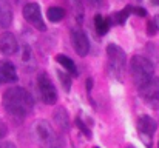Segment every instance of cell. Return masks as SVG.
<instances>
[{
    "label": "cell",
    "instance_id": "obj_30",
    "mask_svg": "<svg viewBox=\"0 0 159 148\" xmlns=\"http://www.w3.org/2000/svg\"><path fill=\"white\" fill-rule=\"evenodd\" d=\"M93 148H101V147H93Z\"/></svg>",
    "mask_w": 159,
    "mask_h": 148
},
{
    "label": "cell",
    "instance_id": "obj_5",
    "mask_svg": "<svg viewBox=\"0 0 159 148\" xmlns=\"http://www.w3.org/2000/svg\"><path fill=\"white\" fill-rule=\"evenodd\" d=\"M37 90H39V94H40V99L43 100V103L54 105L57 102L56 87L47 73H40L37 76Z\"/></svg>",
    "mask_w": 159,
    "mask_h": 148
},
{
    "label": "cell",
    "instance_id": "obj_27",
    "mask_svg": "<svg viewBox=\"0 0 159 148\" xmlns=\"http://www.w3.org/2000/svg\"><path fill=\"white\" fill-rule=\"evenodd\" d=\"M155 23H156V25H155V26H156V29H159V12L156 14V17H155Z\"/></svg>",
    "mask_w": 159,
    "mask_h": 148
},
{
    "label": "cell",
    "instance_id": "obj_9",
    "mask_svg": "<svg viewBox=\"0 0 159 148\" xmlns=\"http://www.w3.org/2000/svg\"><path fill=\"white\" fill-rule=\"evenodd\" d=\"M158 128V123L153 117L150 116H141L138 119V130L142 134V139H147V147H152V136L155 134Z\"/></svg>",
    "mask_w": 159,
    "mask_h": 148
},
{
    "label": "cell",
    "instance_id": "obj_4",
    "mask_svg": "<svg viewBox=\"0 0 159 148\" xmlns=\"http://www.w3.org/2000/svg\"><path fill=\"white\" fill-rule=\"evenodd\" d=\"M107 59H108V68H110V73L113 74V77L117 80H124V74H125V68H127L125 51L114 43H110L107 47Z\"/></svg>",
    "mask_w": 159,
    "mask_h": 148
},
{
    "label": "cell",
    "instance_id": "obj_1",
    "mask_svg": "<svg viewBox=\"0 0 159 148\" xmlns=\"http://www.w3.org/2000/svg\"><path fill=\"white\" fill-rule=\"evenodd\" d=\"M5 111L16 117V119H25L34 108V99L33 96L22 87H11L3 93L2 99Z\"/></svg>",
    "mask_w": 159,
    "mask_h": 148
},
{
    "label": "cell",
    "instance_id": "obj_12",
    "mask_svg": "<svg viewBox=\"0 0 159 148\" xmlns=\"http://www.w3.org/2000/svg\"><path fill=\"white\" fill-rule=\"evenodd\" d=\"M53 120L54 123L59 127V130L60 131H63V133H66L68 130H70V116H68V113H66V110L65 108H57L56 111L53 113Z\"/></svg>",
    "mask_w": 159,
    "mask_h": 148
},
{
    "label": "cell",
    "instance_id": "obj_20",
    "mask_svg": "<svg viewBox=\"0 0 159 148\" xmlns=\"http://www.w3.org/2000/svg\"><path fill=\"white\" fill-rule=\"evenodd\" d=\"M57 77L60 79L63 90H65V91H70V88H71V76L66 74L65 71H57Z\"/></svg>",
    "mask_w": 159,
    "mask_h": 148
},
{
    "label": "cell",
    "instance_id": "obj_13",
    "mask_svg": "<svg viewBox=\"0 0 159 148\" xmlns=\"http://www.w3.org/2000/svg\"><path fill=\"white\" fill-rule=\"evenodd\" d=\"M12 23V8L8 0H0V28H8Z\"/></svg>",
    "mask_w": 159,
    "mask_h": 148
},
{
    "label": "cell",
    "instance_id": "obj_8",
    "mask_svg": "<svg viewBox=\"0 0 159 148\" xmlns=\"http://www.w3.org/2000/svg\"><path fill=\"white\" fill-rule=\"evenodd\" d=\"M71 43H73L74 51L80 57H85L88 54V51H90V40H88L87 34L80 28H74L71 31Z\"/></svg>",
    "mask_w": 159,
    "mask_h": 148
},
{
    "label": "cell",
    "instance_id": "obj_14",
    "mask_svg": "<svg viewBox=\"0 0 159 148\" xmlns=\"http://www.w3.org/2000/svg\"><path fill=\"white\" fill-rule=\"evenodd\" d=\"M56 60H57V63H59L60 66L65 68V71H66L70 76H77V68H76L74 62H73L70 57H66L65 54H57V56H56Z\"/></svg>",
    "mask_w": 159,
    "mask_h": 148
},
{
    "label": "cell",
    "instance_id": "obj_22",
    "mask_svg": "<svg viewBox=\"0 0 159 148\" xmlns=\"http://www.w3.org/2000/svg\"><path fill=\"white\" fill-rule=\"evenodd\" d=\"M127 9H128V11H131L133 14L141 16V17H145V16H147V11H145L144 8H141V6H134V5L131 6V5H130V6H127ZM131 12H130V14H131Z\"/></svg>",
    "mask_w": 159,
    "mask_h": 148
},
{
    "label": "cell",
    "instance_id": "obj_25",
    "mask_svg": "<svg viewBox=\"0 0 159 148\" xmlns=\"http://www.w3.org/2000/svg\"><path fill=\"white\" fill-rule=\"evenodd\" d=\"M88 3H90L91 6H99V5L102 3V0H88Z\"/></svg>",
    "mask_w": 159,
    "mask_h": 148
},
{
    "label": "cell",
    "instance_id": "obj_23",
    "mask_svg": "<svg viewBox=\"0 0 159 148\" xmlns=\"http://www.w3.org/2000/svg\"><path fill=\"white\" fill-rule=\"evenodd\" d=\"M6 134H8V128H6V125L0 120V141H2Z\"/></svg>",
    "mask_w": 159,
    "mask_h": 148
},
{
    "label": "cell",
    "instance_id": "obj_28",
    "mask_svg": "<svg viewBox=\"0 0 159 148\" xmlns=\"http://www.w3.org/2000/svg\"><path fill=\"white\" fill-rule=\"evenodd\" d=\"M152 3H153V5H158V6H159V0H152Z\"/></svg>",
    "mask_w": 159,
    "mask_h": 148
},
{
    "label": "cell",
    "instance_id": "obj_6",
    "mask_svg": "<svg viewBox=\"0 0 159 148\" xmlns=\"http://www.w3.org/2000/svg\"><path fill=\"white\" fill-rule=\"evenodd\" d=\"M139 96L150 108L158 110L159 108V77H153L150 82H147L144 87L138 88Z\"/></svg>",
    "mask_w": 159,
    "mask_h": 148
},
{
    "label": "cell",
    "instance_id": "obj_19",
    "mask_svg": "<svg viewBox=\"0 0 159 148\" xmlns=\"http://www.w3.org/2000/svg\"><path fill=\"white\" fill-rule=\"evenodd\" d=\"M70 3H71V6L74 9L76 19L79 22H82V19H84V3H82V0H70Z\"/></svg>",
    "mask_w": 159,
    "mask_h": 148
},
{
    "label": "cell",
    "instance_id": "obj_29",
    "mask_svg": "<svg viewBox=\"0 0 159 148\" xmlns=\"http://www.w3.org/2000/svg\"><path fill=\"white\" fill-rule=\"evenodd\" d=\"M127 148H136V147H133V145H128V147H127Z\"/></svg>",
    "mask_w": 159,
    "mask_h": 148
},
{
    "label": "cell",
    "instance_id": "obj_18",
    "mask_svg": "<svg viewBox=\"0 0 159 148\" xmlns=\"http://www.w3.org/2000/svg\"><path fill=\"white\" fill-rule=\"evenodd\" d=\"M128 16H130V11L125 8V9H122V11H117V12H114V16L111 17V20H113L116 25H124V23L127 22Z\"/></svg>",
    "mask_w": 159,
    "mask_h": 148
},
{
    "label": "cell",
    "instance_id": "obj_2",
    "mask_svg": "<svg viewBox=\"0 0 159 148\" xmlns=\"http://www.w3.org/2000/svg\"><path fill=\"white\" fill-rule=\"evenodd\" d=\"M130 73H131V77L136 87L141 88L155 77V66L147 57L134 56L130 60Z\"/></svg>",
    "mask_w": 159,
    "mask_h": 148
},
{
    "label": "cell",
    "instance_id": "obj_15",
    "mask_svg": "<svg viewBox=\"0 0 159 148\" xmlns=\"http://www.w3.org/2000/svg\"><path fill=\"white\" fill-rule=\"evenodd\" d=\"M110 26H111V19H107V17L101 16V14H96L94 16V29L101 36H104V34L108 33Z\"/></svg>",
    "mask_w": 159,
    "mask_h": 148
},
{
    "label": "cell",
    "instance_id": "obj_16",
    "mask_svg": "<svg viewBox=\"0 0 159 148\" xmlns=\"http://www.w3.org/2000/svg\"><path fill=\"white\" fill-rule=\"evenodd\" d=\"M22 62L23 65L31 70L36 66V57H34V52H33V48L30 45H23L22 47Z\"/></svg>",
    "mask_w": 159,
    "mask_h": 148
},
{
    "label": "cell",
    "instance_id": "obj_7",
    "mask_svg": "<svg viewBox=\"0 0 159 148\" xmlns=\"http://www.w3.org/2000/svg\"><path fill=\"white\" fill-rule=\"evenodd\" d=\"M23 17L25 20L34 26L36 29L39 31H47V25H45V20H43V16H42V11H40V6L39 3L36 2H30L23 6Z\"/></svg>",
    "mask_w": 159,
    "mask_h": 148
},
{
    "label": "cell",
    "instance_id": "obj_10",
    "mask_svg": "<svg viewBox=\"0 0 159 148\" xmlns=\"http://www.w3.org/2000/svg\"><path fill=\"white\" fill-rule=\"evenodd\" d=\"M19 51V42L12 33H2L0 34V54L3 56H14Z\"/></svg>",
    "mask_w": 159,
    "mask_h": 148
},
{
    "label": "cell",
    "instance_id": "obj_24",
    "mask_svg": "<svg viewBox=\"0 0 159 148\" xmlns=\"http://www.w3.org/2000/svg\"><path fill=\"white\" fill-rule=\"evenodd\" d=\"M0 148H17L12 142H3V144H0Z\"/></svg>",
    "mask_w": 159,
    "mask_h": 148
},
{
    "label": "cell",
    "instance_id": "obj_11",
    "mask_svg": "<svg viewBox=\"0 0 159 148\" xmlns=\"http://www.w3.org/2000/svg\"><path fill=\"white\" fill-rule=\"evenodd\" d=\"M17 79L19 76L14 63L9 60H0V83H14Z\"/></svg>",
    "mask_w": 159,
    "mask_h": 148
},
{
    "label": "cell",
    "instance_id": "obj_21",
    "mask_svg": "<svg viewBox=\"0 0 159 148\" xmlns=\"http://www.w3.org/2000/svg\"><path fill=\"white\" fill-rule=\"evenodd\" d=\"M76 123H77L79 130H80V131H82V133H84L88 139H90V137H91V130H90V128H87L85 122H82V119H80V117H77V119H76Z\"/></svg>",
    "mask_w": 159,
    "mask_h": 148
},
{
    "label": "cell",
    "instance_id": "obj_17",
    "mask_svg": "<svg viewBox=\"0 0 159 148\" xmlns=\"http://www.w3.org/2000/svg\"><path fill=\"white\" fill-rule=\"evenodd\" d=\"M65 9L63 8H60V6H51V8H48V11H47V17H48V20L50 22H60L63 17H65Z\"/></svg>",
    "mask_w": 159,
    "mask_h": 148
},
{
    "label": "cell",
    "instance_id": "obj_26",
    "mask_svg": "<svg viewBox=\"0 0 159 148\" xmlns=\"http://www.w3.org/2000/svg\"><path fill=\"white\" fill-rule=\"evenodd\" d=\"M91 88H93V80L88 79V80H87V90H88V93L91 91Z\"/></svg>",
    "mask_w": 159,
    "mask_h": 148
},
{
    "label": "cell",
    "instance_id": "obj_3",
    "mask_svg": "<svg viewBox=\"0 0 159 148\" xmlns=\"http://www.w3.org/2000/svg\"><path fill=\"white\" fill-rule=\"evenodd\" d=\"M34 137L42 148H65L63 139L56 134L53 127L47 120H37L33 127Z\"/></svg>",
    "mask_w": 159,
    "mask_h": 148
}]
</instances>
